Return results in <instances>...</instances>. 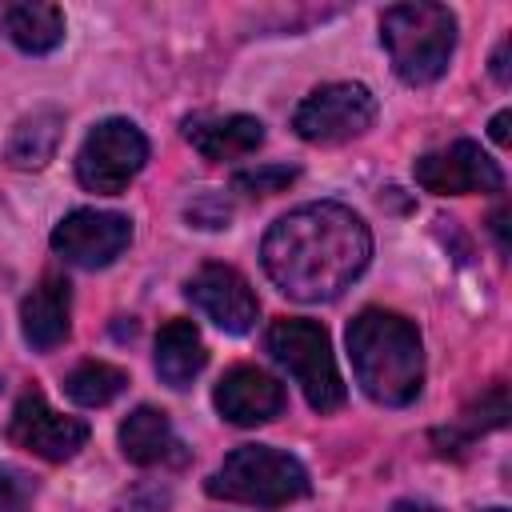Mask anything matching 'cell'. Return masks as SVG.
<instances>
[{
    "label": "cell",
    "instance_id": "6da1fadb",
    "mask_svg": "<svg viewBox=\"0 0 512 512\" xmlns=\"http://www.w3.org/2000/svg\"><path fill=\"white\" fill-rule=\"evenodd\" d=\"M372 256V232L368 224L336 200H316L284 212L264 244L260 260L268 280L304 304H324L336 300L364 268Z\"/></svg>",
    "mask_w": 512,
    "mask_h": 512
},
{
    "label": "cell",
    "instance_id": "7a4b0ae2",
    "mask_svg": "<svg viewBox=\"0 0 512 512\" xmlns=\"http://www.w3.org/2000/svg\"><path fill=\"white\" fill-rule=\"evenodd\" d=\"M348 356L360 388L384 404L404 408L420 396L424 384V352L412 320L388 308H364L348 324Z\"/></svg>",
    "mask_w": 512,
    "mask_h": 512
},
{
    "label": "cell",
    "instance_id": "3957f363",
    "mask_svg": "<svg viewBox=\"0 0 512 512\" xmlns=\"http://www.w3.org/2000/svg\"><path fill=\"white\" fill-rule=\"evenodd\" d=\"M380 40L404 84H432L448 72L456 16L444 4H392L380 12Z\"/></svg>",
    "mask_w": 512,
    "mask_h": 512
},
{
    "label": "cell",
    "instance_id": "277c9868",
    "mask_svg": "<svg viewBox=\"0 0 512 512\" xmlns=\"http://www.w3.org/2000/svg\"><path fill=\"white\" fill-rule=\"evenodd\" d=\"M208 496L252 504V508H284L292 500H304L312 492L304 464L292 452H280L272 444H244L208 476Z\"/></svg>",
    "mask_w": 512,
    "mask_h": 512
},
{
    "label": "cell",
    "instance_id": "5b68a950",
    "mask_svg": "<svg viewBox=\"0 0 512 512\" xmlns=\"http://www.w3.org/2000/svg\"><path fill=\"white\" fill-rule=\"evenodd\" d=\"M268 352L280 368H288V376L300 384L304 400L316 412H336L344 404V380H340L328 332L316 320H300V316L272 320Z\"/></svg>",
    "mask_w": 512,
    "mask_h": 512
},
{
    "label": "cell",
    "instance_id": "8992f818",
    "mask_svg": "<svg viewBox=\"0 0 512 512\" xmlns=\"http://www.w3.org/2000/svg\"><path fill=\"white\" fill-rule=\"evenodd\" d=\"M148 160V140L144 132L124 120V116H112V120H100L80 152H76V180L88 188V192H100V196H116L124 192L140 168Z\"/></svg>",
    "mask_w": 512,
    "mask_h": 512
},
{
    "label": "cell",
    "instance_id": "52a82bcc",
    "mask_svg": "<svg viewBox=\"0 0 512 512\" xmlns=\"http://www.w3.org/2000/svg\"><path fill=\"white\" fill-rule=\"evenodd\" d=\"M372 120H376V96L356 80L320 84L292 112V128L308 144H344L352 136H364Z\"/></svg>",
    "mask_w": 512,
    "mask_h": 512
},
{
    "label": "cell",
    "instance_id": "ba28073f",
    "mask_svg": "<svg viewBox=\"0 0 512 512\" xmlns=\"http://www.w3.org/2000/svg\"><path fill=\"white\" fill-rule=\"evenodd\" d=\"M412 176H416L420 188H428L436 196H468V192L492 196V192H504L500 164L472 140H456L440 152H424L412 164Z\"/></svg>",
    "mask_w": 512,
    "mask_h": 512
},
{
    "label": "cell",
    "instance_id": "9c48e42d",
    "mask_svg": "<svg viewBox=\"0 0 512 512\" xmlns=\"http://www.w3.org/2000/svg\"><path fill=\"white\" fill-rule=\"evenodd\" d=\"M8 440L40 460H52V464H64L72 460L84 440H88V424L80 416H64L56 408H48V400L32 388L16 400L12 416H8Z\"/></svg>",
    "mask_w": 512,
    "mask_h": 512
},
{
    "label": "cell",
    "instance_id": "30bf717a",
    "mask_svg": "<svg viewBox=\"0 0 512 512\" xmlns=\"http://www.w3.org/2000/svg\"><path fill=\"white\" fill-rule=\"evenodd\" d=\"M132 244V220L120 212L100 208H76L52 228V248L68 264L80 268H104Z\"/></svg>",
    "mask_w": 512,
    "mask_h": 512
},
{
    "label": "cell",
    "instance_id": "8fae6325",
    "mask_svg": "<svg viewBox=\"0 0 512 512\" xmlns=\"http://www.w3.org/2000/svg\"><path fill=\"white\" fill-rule=\"evenodd\" d=\"M184 292L216 328H224L232 336L252 332L256 320H260V300H256L252 284L236 268H228V264H204L188 280Z\"/></svg>",
    "mask_w": 512,
    "mask_h": 512
},
{
    "label": "cell",
    "instance_id": "7c38bea8",
    "mask_svg": "<svg viewBox=\"0 0 512 512\" xmlns=\"http://www.w3.org/2000/svg\"><path fill=\"white\" fill-rule=\"evenodd\" d=\"M212 404L216 412L228 420V424H240V428H252V424H268L284 412L288 396H284V384L276 376H268L264 368L256 364H236L220 376L216 392H212Z\"/></svg>",
    "mask_w": 512,
    "mask_h": 512
},
{
    "label": "cell",
    "instance_id": "4fadbf2b",
    "mask_svg": "<svg viewBox=\"0 0 512 512\" xmlns=\"http://www.w3.org/2000/svg\"><path fill=\"white\" fill-rule=\"evenodd\" d=\"M68 320H72V288L64 276H44L20 304V328L36 352L60 348L72 328Z\"/></svg>",
    "mask_w": 512,
    "mask_h": 512
},
{
    "label": "cell",
    "instance_id": "5bb4252c",
    "mask_svg": "<svg viewBox=\"0 0 512 512\" xmlns=\"http://www.w3.org/2000/svg\"><path fill=\"white\" fill-rule=\"evenodd\" d=\"M120 452L140 464V468H156V464H184L188 448L180 444V436L172 432L168 412L140 404L136 412H128V420L120 424Z\"/></svg>",
    "mask_w": 512,
    "mask_h": 512
},
{
    "label": "cell",
    "instance_id": "9a60e30c",
    "mask_svg": "<svg viewBox=\"0 0 512 512\" xmlns=\"http://www.w3.org/2000/svg\"><path fill=\"white\" fill-rule=\"evenodd\" d=\"M184 140L204 160H236L264 144V124L256 116L232 112V116H196L184 120Z\"/></svg>",
    "mask_w": 512,
    "mask_h": 512
},
{
    "label": "cell",
    "instance_id": "2e32d148",
    "mask_svg": "<svg viewBox=\"0 0 512 512\" xmlns=\"http://www.w3.org/2000/svg\"><path fill=\"white\" fill-rule=\"evenodd\" d=\"M208 364V348L192 320H168L156 332V376L168 388H188Z\"/></svg>",
    "mask_w": 512,
    "mask_h": 512
},
{
    "label": "cell",
    "instance_id": "e0dca14e",
    "mask_svg": "<svg viewBox=\"0 0 512 512\" xmlns=\"http://www.w3.org/2000/svg\"><path fill=\"white\" fill-rule=\"evenodd\" d=\"M0 24H4L8 40L20 52H32V56H44L64 40V12L56 4H44V0L8 4L0 12Z\"/></svg>",
    "mask_w": 512,
    "mask_h": 512
},
{
    "label": "cell",
    "instance_id": "ac0fdd59",
    "mask_svg": "<svg viewBox=\"0 0 512 512\" xmlns=\"http://www.w3.org/2000/svg\"><path fill=\"white\" fill-rule=\"evenodd\" d=\"M60 136H64V112L56 108H36L32 116H24L12 136H8V148H4V160L12 168H44L56 148H60Z\"/></svg>",
    "mask_w": 512,
    "mask_h": 512
},
{
    "label": "cell",
    "instance_id": "d6986e66",
    "mask_svg": "<svg viewBox=\"0 0 512 512\" xmlns=\"http://www.w3.org/2000/svg\"><path fill=\"white\" fill-rule=\"evenodd\" d=\"M124 388H128V372L116 368V364H108V360H84V364H76V368L68 372V380H64V392H68L80 408H104V404H112Z\"/></svg>",
    "mask_w": 512,
    "mask_h": 512
},
{
    "label": "cell",
    "instance_id": "ffe728a7",
    "mask_svg": "<svg viewBox=\"0 0 512 512\" xmlns=\"http://www.w3.org/2000/svg\"><path fill=\"white\" fill-rule=\"evenodd\" d=\"M504 420H508V388H504V384H492L476 404L464 408V416H460V424H456V436L472 440L476 432H492V428H500Z\"/></svg>",
    "mask_w": 512,
    "mask_h": 512
},
{
    "label": "cell",
    "instance_id": "44dd1931",
    "mask_svg": "<svg viewBox=\"0 0 512 512\" xmlns=\"http://www.w3.org/2000/svg\"><path fill=\"white\" fill-rule=\"evenodd\" d=\"M292 180H296V168H288V164H260V168H240L232 176V192L272 196V192H284Z\"/></svg>",
    "mask_w": 512,
    "mask_h": 512
},
{
    "label": "cell",
    "instance_id": "7402d4cb",
    "mask_svg": "<svg viewBox=\"0 0 512 512\" xmlns=\"http://www.w3.org/2000/svg\"><path fill=\"white\" fill-rule=\"evenodd\" d=\"M32 500H36V480L24 468L0 460V512H32Z\"/></svg>",
    "mask_w": 512,
    "mask_h": 512
},
{
    "label": "cell",
    "instance_id": "603a6c76",
    "mask_svg": "<svg viewBox=\"0 0 512 512\" xmlns=\"http://www.w3.org/2000/svg\"><path fill=\"white\" fill-rule=\"evenodd\" d=\"M188 220H192L196 228H228L232 208L224 204V196H216V192H200V196L188 204Z\"/></svg>",
    "mask_w": 512,
    "mask_h": 512
},
{
    "label": "cell",
    "instance_id": "cb8c5ba5",
    "mask_svg": "<svg viewBox=\"0 0 512 512\" xmlns=\"http://www.w3.org/2000/svg\"><path fill=\"white\" fill-rule=\"evenodd\" d=\"M164 508H168V488L160 484H136L116 504V512H164Z\"/></svg>",
    "mask_w": 512,
    "mask_h": 512
},
{
    "label": "cell",
    "instance_id": "d4e9b609",
    "mask_svg": "<svg viewBox=\"0 0 512 512\" xmlns=\"http://www.w3.org/2000/svg\"><path fill=\"white\" fill-rule=\"evenodd\" d=\"M492 76H496V84H508L512 80V72H508V36L496 44V52H492Z\"/></svg>",
    "mask_w": 512,
    "mask_h": 512
},
{
    "label": "cell",
    "instance_id": "484cf974",
    "mask_svg": "<svg viewBox=\"0 0 512 512\" xmlns=\"http://www.w3.org/2000/svg\"><path fill=\"white\" fill-rule=\"evenodd\" d=\"M488 228H492V236H496V248L508 252V212H504V208H496V212L488 216Z\"/></svg>",
    "mask_w": 512,
    "mask_h": 512
},
{
    "label": "cell",
    "instance_id": "4316f807",
    "mask_svg": "<svg viewBox=\"0 0 512 512\" xmlns=\"http://www.w3.org/2000/svg\"><path fill=\"white\" fill-rule=\"evenodd\" d=\"M508 120H512V112H496V116H492L488 132H492V140H496V144H508Z\"/></svg>",
    "mask_w": 512,
    "mask_h": 512
},
{
    "label": "cell",
    "instance_id": "83f0119b",
    "mask_svg": "<svg viewBox=\"0 0 512 512\" xmlns=\"http://www.w3.org/2000/svg\"><path fill=\"white\" fill-rule=\"evenodd\" d=\"M392 512H440L436 504H428V500H396L392 504Z\"/></svg>",
    "mask_w": 512,
    "mask_h": 512
},
{
    "label": "cell",
    "instance_id": "f1b7e54d",
    "mask_svg": "<svg viewBox=\"0 0 512 512\" xmlns=\"http://www.w3.org/2000/svg\"><path fill=\"white\" fill-rule=\"evenodd\" d=\"M484 512H508V508H484Z\"/></svg>",
    "mask_w": 512,
    "mask_h": 512
}]
</instances>
